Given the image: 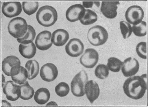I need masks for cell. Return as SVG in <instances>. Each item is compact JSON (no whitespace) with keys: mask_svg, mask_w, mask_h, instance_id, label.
<instances>
[{"mask_svg":"<svg viewBox=\"0 0 148 107\" xmlns=\"http://www.w3.org/2000/svg\"><path fill=\"white\" fill-rule=\"evenodd\" d=\"M132 32L136 36L143 37L147 34V23L144 21H142L140 23L133 25Z\"/></svg>","mask_w":148,"mask_h":107,"instance_id":"cell-28","label":"cell"},{"mask_svg":"<svg viewBox=\"0 0 148 107\" xmlns=\"http://www.w3.org/2000/svg\"><path fill=\"white\" fill-rule=\"evenodd\" d=\"M28 30L23 37L17 39L18 42L24 45H27L33 42L35 39L36 33L34 28L30 25H28Z\"/></svg>","mask_w":148,"mask_h":107,"instance_id":"cell-22","label":"cell"},{"mask_svg":"<svg viewBox=\"0 0 148 107\" xmlns=\"http://www.w3.org/2000/svg\"><path fill=\"white\" fill-rule=\"evenodd\" d=\"M99 59V55L96 50L93 48L86 49L80 59V62L87 69H92L97 65Z\"/></svg>","mask_w":148,"mask_h":107,"instance_id":"cell-8","label":"cell"},{"mask_svg":"<svg viewBox=\"0 0 148 107\" xmlns=\"http://www.w3.org/2000/svg\"><path fill=\"white\" fill-rule=\"evenodd\" d=\"M21 62L15 56H11L4 58L2 62V69L5 74L8 76L17 75L21 69Z\"/></svg>","mask_w":148,"mask_h":107,"instance_id":"cell-6","label":"cell"},{"mask_svg":"<svg viewBox=\"0 0 148 107\" xmlns=\"http://www.w3.org/2000/svg\"><path fill=\"white\" fill-rule=\"evenodd\" d=\"M3 88L4 94L7 99L14 101L17 100L21 95L20 85H18L13 81H8L4 84Z\"/></svg>","mask_w":148,"mask_h":107,"instance_id":"cell-9","label":"cell"},{"mask_svg":"<svg viewBox=\"0 0 148 107\" xmlns=\"http://www.w3.org/2000/svg\"><path fill=\"white\" fill-rule=\"evenodd\" d=\"M85 93L90 103L93 104L100 94V89L97 82L93 80L88 81L85 86Z\"/></svg>","mask_w":148,"mask_h":107,"instance_id":"cell-16","label":"cell"},{"mask_svg":"<svg viewBox=\"0 0 148 107\" xmlns=\"http://www.w3.org/2000/svg\"><path fill=\"white\" fill-rule=\"evenodd\" d=\"M85 10L82 4L73 5L67 10L66 13V19L71 22L80 21L84 16Z\"/></svg>","mask_w":148,"mask_h":107,"instance_id":"cell-13","label":"cell"},{"mask_svg":"<svg viewBox=\"0 0 148 107\" xmlns=\"http://www.w3.org/2000/svg\"><path fill=\"white\" fill-rule=\"evenodd\" d=\"M57 106V104L54 102H51L46 105V106Z\"/></svg>","mask_w":148,"mask_h":107,"instance_id":"cell-34","label":"cell"},{"mask_svg":"<svg viewBox=\"0 0 148 107\" xmlns=\"http://www.w3.org/2000/svg\"><path fill=\"white\" fill-rule=\"evenodd\" d=\"M119 1H103L102 2L101 11L103 15L108 19H113L117 16Z\"/></svg>","mask_w":148,"mask_h":107,"instance_id":"cell-17","label":"cell"},{"mask_svg":"<svg viewBox=\"0 0 148 107\" xmlns=\"http://www.w3.org/2000/svg\"><path fill=\"white\" fill-rule=\"evenodd\" d=\"M2 12L6 17L11 18L17 16L21 13L22 6L20 2H3L2 4Z\"/></svg>","mask_w":148,"mask_h":107,"instance_id":"cell-10","label":"cell"},{"mask_svg":"<svg viewBox=\"0 0 148 107\" xmlns=\"http://www.w3.org/2000/svg\"><path fill=\"white\" fill-rule=\"evenodd\" d=\"M123 62L116 57L109 58L108 60L107 67L109 70L114 72L120 71L123 64Z\"/></svg>","mask_w":148,"mask_h":107,"instance_id":"cell-27","label":"cell"},{"mask_svg":"<svg viewBox=\"0 0 148 107\" xmlns=\"http://www.w3.org/2000/svg\"><path fill=\"white\" fill-rule=\"evenodd\" d=\"M126 21L133 25L140 23L144 17V12L141 7L133 5L128 8L125 12Z\"/></svg>","mask_w":148,"mask_h":107,"instance_id":"cell-7","label":"cell"},{"mask_svg":"<svg viewBox=\"0 0 148 107\" xmlns=\"http://www.w3.org/2000/svg\"><path fill=\"white\" fill-rule=\"evenodd\" d=\"M18 51L24 58L31 59L35 56L36 52V47L33 42L27 45L20 44L19 46Z\"/></svg>","mask_w":148,"mask_h":107,"instance_id":"cell-19","label":"cell"},{"mask_svg":"<svg viewBox=\"0 0 148 107\" xmlns=\"http://www.w3.org/2000/svg\"><path fill=\"white\" fill-rule=\"evenodd\" d=\"M51 33L48 31L38 34L35 40L36 46L38 49L42 51L49 49L53 44L51 41Z\"/></svg>","mask_w":148,"mask_h":107,"instance_id":"cell-15","label":"cell"},{"mask_svg":"<svg viewBox=\"0 0 148 107\" xmlns=\"http://www.w3.org/2000/svg\"><path fill=\"white\" fill-rule=\"evenodd\" d=\"M93 2H83V6L86 8H92L93 6Z\"/></svg>","mask_w":148,"mask_h":107,"instance_id":"cell-33","label":"cell"},{"mask_svg":"<svg viewBox=\"0 0 148 107\" xmlns=\"http://www.w3.org/2000/svg\"><path fill=\"white\" fill-rule=\"evenodd\" d=\"M98 20V16L96 13L90 9H86L82 18L80 21V23L84 25H91Z\"/></svg>","mask_w":148,"mask_h":107,"instance_id":"cell-23","label":"cell"},{"mask_svg":"<svg viewBox=\"0 0 148 107\" xmlns=\"http://www.w3.org/2000/svg\"><path fill=\"white\" fill-rule=\"evenodd\" d=\"M38 2H23L22 3L23 10L27 15L31 16L35 13L39 8Z\"/></svg>","mask_w":148,"mask_h":107,"instance_id":"cell-26","label":"cell"},{"mask_svg":"<svg viewBox=\"0 0 148 107\" xmlns=\"http://www.w3.org/2000/svg\"><path fill=\"white\" fill-rule=\"evenodd\" d=\"M84 46L79 39H71L65 46V51L68 55L73 57H78L84 52Z\"/></svg>","mask_w":148,"mask_h":107,"instance_id":"cell-12","label":"cell"},{"mask_svg":"<svg viewBox=\"0 0 148 107\" xmlns=\"http://www.w3.org/2000/svg\"><path fill=\"white\" fill-rule=\"evenodd\" d=\"M25 67L28 71L29 80H31L35 78L39 74L40 67L39 63L35 60L28 61L25 65Z\"/></svg>","mask_w":148,"mask_h":107,"instance_id":"cell-21","label":"cell"},{"mask_svg":"<svg viewBox=\"0 0 148 107\" xmlns=\"http://www.w3.org/2000/svg\"><path fill=\"white\" fill-rule=\"evenodd\" d=\"M28 25L25 19L21 17L14 18L9 23L8 30L10 35L15 38H21L25 35Z\"/></svg>","mask_w":148,"mask_h":107,"instance_id":"cell-4","label":"cell"},{"mask_svg":"<svg viewBox=\"0 0 148 107\" xmlns=\"http://www.w3.org/2000/svg\"><path fill=\"white\" fill-rule=\"evenodd\" d=\"M70 90L69 85L64 82H60L56 86L55 88L56 93L60 97H64L67 95Z\"/></svg>","mask_w":148,"mask_h":107,"instance_id":"cell-30","label":"cell"},{"mask_svg":"<svg viewBox=\"0 0 148 107\" xmlns=\"http://www.w3.org/2000/svg\"><path fill=\"white\" fill-rule=\"evenodd\" d=\"M69 37L67 31L64 29H58L52 33L51 41L56 46H62L68 41Z\"/></svg>","mask_w":148,"mask_h":107,"instance_id":"cell-18","label":"cell"},{"mask_svg":"<svg viewBox=\"0 0 148 107\" xmlns=\"http://www.w3.org/2000/svg\"><path fill=\"white\" fill-rule=\"evenodd\" d=\"M12 79L15 83L21 85L25 83L28 78L27 70L21 66L20 72L16 75L11 76Z\"/></svg>","mask_w":148,"mask_h":107,"instance_id":"cell-25","label":"cell"},{"mask_svg":"<svg viewBox=\"0 0 148 107\" xmlns=\"http://www.w3.org/2000/svg\"><path fill=\"white\" fill-rule=\"evenodd\" d=\"M88 80V74L84 70L75 75L71 84V92L73 95L77 97L85 95V86Z\"/></svg>","mask_w":148,"mask_h":107,"instance_id":"cell-5","label":"cell"},{"mask_svg":"<svg viewBox=\"0 0 148 107\" xmlns=\"http://www.w3.org/2000/svg\"><path fill=\"white\" fill-rule=\"evenodd\" d=\"M34 97L37 104L41 105H44L50 99V92L49 90L46 88H41L36 91Z\"/></svg>","mask_w":148,"mask_h":107,"instance_id":"cell-20","label":"cell"},{"mask_svg":"<svg viewBox=\"0 0 148 107\" xmlns=\"http://www.w3.org/2000/svg\"><path fill=\"white\" fill-rule=\"evenodd\" d=\"M108 37V32L104 28L96 25L90 28L88 33V39L91 44L95 46L103 45Z\"/></svg>","mask_w":148,"mask_h":107,"instance_id":"cell-3","label":"cell"},{"mask_svg":"<svg viewBox=\"0 0 148 107\" xmlns=\"http://www.w3.org/2000/svg\"><path fill=\"white\" fill-rule=\"evenodd\" d=\"M37 22L45 27L53 25L58 19V14L53 7L46 5L41 7L36 13Z\"/></svg>","mask_w":148,"mask_h":107,"instance_id":"cell-2","label":"cell"},{"mask_svg":"<svg viewBox=\"0 0 148 107\" xmlns=\"http://www.w3.org/2000/svg\"><path fill=\"white\" fill-rule=\"evenodd\" d=\"M146 78V74L129 78L123 84L124 93L129 98L133 99L142 98L147 90Z\"/></svg>","mask_w":148,"mask_h":107,"instance_id":"cell-1","label":"cell"},{"mask_svg":"<svg viewBox=\"0 0 148 107\" xmlns=\"http://www.w3.org/2000/svg\"><path fill=\"white\" fill-rule=\"evenodd\" d=\"M95 74L98 78L104 80L109 76V70L107 66L103 64L98 65L95 69Z\"/></svg>","mask_w":148,"mask_h":107,"instance_id":"cell-29","label":"cell"},{"mask_svg":"<svg viewBox=\"0 0 148 107\" xmlns=\"http://www.w3.org/2000/svg\"><path fill=\"white\" fill-rule=\"evenodd\" d=\"M123 62L121 70L125 77H128L134 75L139 71V63L135 58H128Z\"/></svg>","mask_w":148,"mask_h":107,"instance_id":"cell-11","label":"cell"},{"mask_svg":"<svg viewBox=\"0 0 148 107\" xmlns=\"http://www.w3.org/2000/svg\"><path fill=\"white\" fill-rule=\"evenodd\" d=\"M136 51L138 56L142 59H147V43L146 42H142L138 43L136 47Z\"/></svg>","mask_w":148,"mask_h":107,"instance_id":"cell-32","label":"cell"},{"mask_svg":"<svg viewBox=\"0 0 148 107\" xmlns=\"http://www.w3.org/2000/svg\"><path fill=\"white\" fill-rule=\"evenodd\" d=\"M58 71L57 67L52 63H47L41 68L40 75L42 80L47 82L54 81L58 76Z\"/></svg>","mask_w":148,"mask_h":107,"instance_id":"cell-14","label":"cell"},{"mask_svg":"<svg viewBox=\"0 0 148 107\" xmlns=\"http://www.w3.org/2000/svg\"><path fill=\"white\" fill-rule=\"evenodd\" d=\"M21 95L20 98L23 100H27L31 99L34 95L35 91L27 81L20 85Z\"/></svg>","mask_w":148,"mask_h":107,"instance_id":"cell-24","label":"cell"},{"mask_svg":"<svg viewBox=\"0 0 148 107\" xmlns=\"http://www.w3.org/2000/svg\"><path fill=\"white\" fill-rule=\"evenodd\" d=\"M120 24L121 33L123 38L126 39L131 35L132 27L130 23L125 21H121Z\"/></svg>","mask_w":148,"mask_h":107,"instance_id":"cell-31","label":"cell"}]
</instances>
